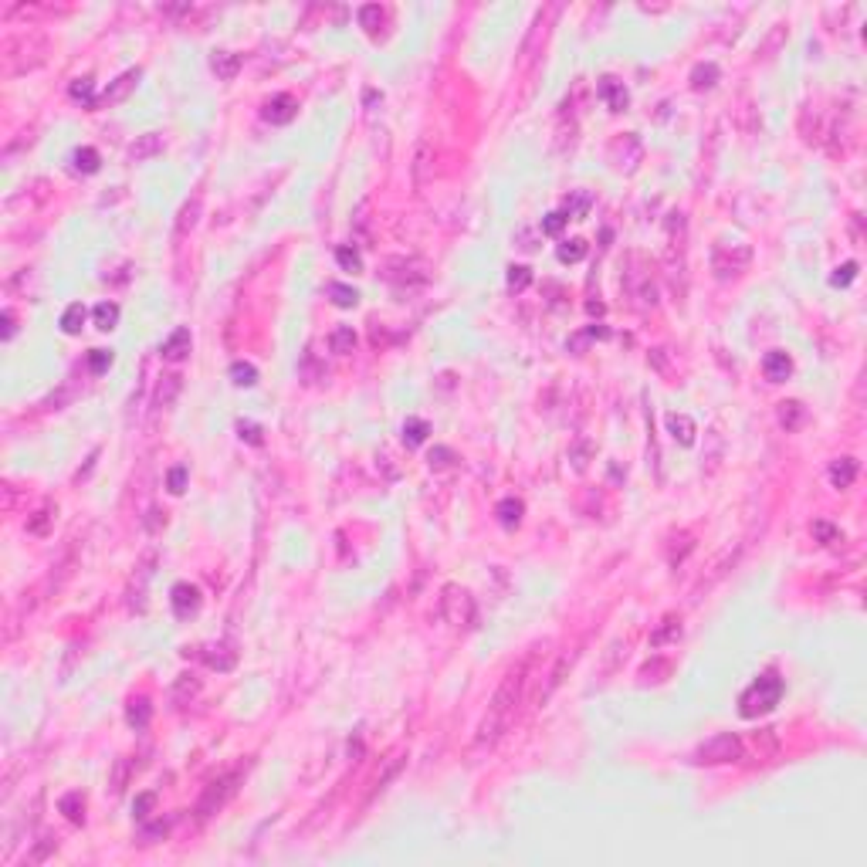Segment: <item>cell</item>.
I'll list each match as a JSON object with an SVG mask.
<instances>
[{
  "mask_svg": "<svg viewBox=\"0 0 867 867\" xmlns=\"http://www.w3.org/2000/svg\"><path fill=\"white\" fill-rule=\"evenodd\" d=\"M528 667H532V657L518 661V664L505 674V681L498 684V691L492 695V701H488V712H484V718L478 722V732H475V745H471L475 756L495 749V742L511 728L515 715H518V705H522V695H526Z\"/></svg>",
  "mask_w": 867,
  "mask_h": 867,
  "instance_id": "1",
  "label": "cell"
},
{
  "mask_svg": "<svg viewBox=\"0 0 867 867\" xmlns=\"http://www.w3.org/2000/svg\"><path fill=\"white\" fill-rule=\"evenodd\" d=\"M779 698H783V678H779L776 671H766V674H759L756 681L742 691V698H739V712H742V718L769 715L776 705H779Z\"/></svg>",
  "mask_w": 867,
  "mask_h": 867,
  "instance_id": "2",
  "label": "cell"
},
{
  "mask_svg": "<svg viewBox=\"0 0 867 867\" xmlns=\"http://www.w3.org/2000/svg\"><path fill=\"white\" fill-rule=\"evenodd\" d=\"M441 617L448 620L450 627H458V630H471V627L478 623L475 596H471L465 586H458V583L444 586V593H441Z\"/></svg>",
  "mask_w": 867,
  "mask_h": 867,
  "instance_id": "3",
  "label": "cell"
},
{
  "mask_svg": "<svg viewBox=\"0 0 867 867\" xmlns=\"http://www.w3.org/2000/svg\"><path fill=\"white\" fill-rule=\"evenodd\" d=\"M745 756V742L735 732H718L708 742H701L695 749V762L705 766H722V762H739Z\"/></svg>",
  "mask_w": 867,
  "mask_h": 867,
  "instance_id": "4",
  "label": "cell"
},
{
  "mask_svg": "<svg viewBox=\"0 0 867 867\" xmlns=\"http://www.w3.org/2000/svg\"><path fill=\"white\" fill-rule=\"evenodd\" d=\"M237 783H241V773H227L220 776V779H214L210 786H207V793L200 796V803H197V813L200 817H210V813H217L220 806L231 800L234 793H237Z\"/></svg>",
  "mask_w": 867,
  "mask_h": 867,
  "instance_id": "5",
  "label": "cell"
},
{
  "mask_svg": "<svg viewBox=\"0 0 867 867\" xmlns=\"http://www.w3.org/2000/svg\"><path fill=\"white\" fill-rule=\"evenodd\" d=\"M170 604H173V613L180 620H190L197 610H200V589L193 586V583H176V586L170 589Z\"/></svg>",
  "mask_w": 867,
  "mask_h": 867,
  "instance_id": "6",
  "label": "cell"
},
{
  "mask_svg": "<svg viewBox=\"0 0 867 867\" xmlns=\"http://www.w3.org/2000/svg\"><path fill=\"white\" fill-rule=\"evenodd\" d=\"M136 81H140V68H132V72H125V75H119L115 81H108V89L102 95H95V106L92 108H106V106H115V102H123L125 95L136 89Z\"/></svg>",
  "mask_w": 867,
  "mask_h": 867,
  "instance_id": "7",
  "label": "cell"
},
{
  "mask_svg": "<svg viewBox=\"0 0 867 867\" xmlns=\"http://www.w3.org/2000/svg\"><path fill=\"white\" fill-rule=\"evenodd\" d=\"M576 657H579V650H570V654H562V657H559L556 664H552V671L545 674V684H542V688H539V695H536V705H545V701H549V695H552V691H556L559 684H562V678H566V674L573 671Z\"/></svg>",
  "mask_w": 867,
  "mask_h": 867,
  "instance_id": "8",
  "label": "cell"
},
{
  "mask_svg": "<svg viewBox=\"0 0 867 867\" xmlns=\"http://www.w3.org/2000/svg\"><path fill=\"white\" fill-rule=\"evenodd\" d=\"M261 115L268 119L271 125H288L298 115V102H295V95H275V98H268L261 108Z\"/></svg>",
  "mask_w": 867,
  "mask_h": 867,
  "instance_id": "9",
  "label": "cell"
},
{
  "mask_svg": "<svg viewBox=\"0 0 867 867\" xmlns=\"http://www.w3.org/2000/svg\"><path fill=\"white\" fill-rule=\"evenodd\" d=\"M596 95L606 102L610 112H627V106H630V95H627V89H623V81L613 78V75H604L600 81H596Z\"/></svg>",
  "mask_w": 867,
  "mask_h": 867,
  "instance_id": "10",
  "label": "cell"
},
{
  "mask_svg": "<svg viewBox=\"0 0 867 867\" xmlns=\"http://www.w3.org/2000/svg\"><path fill=\"white\" fill-rule=\"evenodd\" d=\"M180 390H183V376L180 373H163L159 376V383H156V393H153V407L163 414V410H170L173 403H176V397H180Z\"/></svg>",
  "mask_w": 867,
  "mask_h": 867,
  "instance_id": "11",
  "label": "cell"
},
{
  "mask_svg": "<svg viewBox=\"0 0 867 867\" xmlns=\"http://www.w3.org/2000/svg\"><path fill=\"white\" fill-rule=\"evenodd\" d=\"M762 373H766V380H769V383H783V380H790V376H793L790 353H783V349L766 353V356H762Z\"/></svg>",
  "mask_w": 867,
  "mask_h": 867,
  "instance_id": "12",
  "label": "cell"
},
{
  "mask_svg": "<svg viewBox=\"0 0 867 867\" xmlns=\"http://www.w3.org/2000/svg\"><path fill=\"white\" fill-rule=\"evenodd\" d=\"M190 346H193V336H190V329H173L170 339L163 342V359H170V363H180V359H186V353H190Z\"/></svg>",
  "mask_w": 867,
  "mask_h": 867,
  "instance_id": "13",
  "label": "cell"
},
{
  "mask_svg": "<svg viewBox=\"0 0 867 867\" xmlns=\"http://www.w3.org/2000/svg\"><path fill=\"white\" fill-rule=\"evenodd\" d=\"M678 640H681V617H678V613H667V617L654 627L650 647H667V644H678Z\"/></svg>",
  "mask_w": 867,
  "mask_h": 867,
  "instance_id": "14",
  "label": "cell"
},
{
  "mask_svg": "<svg viewBox=\"0 0 867 867\" xmlns=\"http://www.w3.org/2000/svg\"><path fill=\"white\" fill-rule=\"evenodd\" d=\"M159 153H163V136L159 132H146V136H140V140L129 146V159L132 163H146V159H153Z\"/></svg>",
  "mask_w": 867,
  "mask_h": 867,
  "instance_id": "15",
  "label": "cell"
},
{
  "mask_svg": "<svg viewBox=\"0 0 867 867\" xmlns=\"http://www.w3.org/2000/svg\"><path fill=\"white\" fill-rule=\"evenodd\" d=\"M210 72H214L220 81L237 78V72H241V55H234V51H214V55H210Z\"/></svg>",
  "mask_w": 867,
  "mask_h": 867,
  "instance_id": "16",
  "label": "cell"
},
{
  "mask_svg": "<svg viewBox=\"0 0 867 867\" xmlns=\"http://www.w3.org/2000/svg\"><path fill=\"white\" fill-rule=\"evenodd\" d=\"M667 431H671V437L678 441V444H684V448H691L695 444V420L688 417V414H667Z\"/></svg>",
  "mask_w": 867,
  "mask_h": 867,
  "instance_id": "17",
  "label": "cell"
},
{
  "mask_svg": "<svg viewBox=\"0 0 867 867\" xmlns=\"http://www.w3.org/2000/svg\"><path fill=\"white\" fill-rule=\"evenodd\" d=\"M431 163H434L431 140H417V149H414V186H417V190H424V183H427V170H431Z\"/></svg>",
  "mask_w": 867,
  "mask_h": 867,
  "instance_id": "18",
  "label": "cell"
},
{
  "mask_svg": "<svg viewBox=\"0 0 867 867\" xmlns=\"http://www.w3.org/2000/svg\"><path fill=\"white\" fill-rule=\"evenodd\" d=\"M854 481H857V458H837L830 465V484L844 492V488H851Z\"/></svg>",
  "mask_w": 867,
  "mask_h": 867,
  "instance_id": "19",
  "label": "cell"
},
{
  "mask_svg": "<svg viewBox=\"0 0 867 867\" xmlns=\"http://www.w3.org/2000/svg\"><path fill=\"white\" fill-rule=\"evenodd\" d=\"M776 417H779V427H786V431H800L806 420V407L800 400H783L779 403V410H776Z\"/></svg>",
  "mask_w": 867,
  "mask_h": 867,
  "instance_id": "20",
  "label": "cell"
},
{
  "mask_svg": "<svg viewBox=\"0 0 867 867\" xmlns=\"http://www.w3.org/2000/svg\"><path fill=\"white\" fill-rule=\"evenodd\" d=\"M203 661H207V667H214V671H231L234 661H237V654H234L227 644H217V647L203 650Z\"/></svg>",
  "mask_w": 867,
  "mask_h": 867,
  "instance_id": "21",
  "label": "cell"
},
{
  "mask_svg": "<svg viewBox=\"0 0 867 867\" xmlns=\"http://www.w3.org/2000/svg\"><path fill=\"white\" fill-rule=\"evenodd\" d=\"M125 718H129V725L136 728V732H142V728L149 725V718H153V705H149V698H132V701H129V712H125Z\"/></svg>",
  "mask_w": 867,
  "mask_h": 867,
  "instance_id": "22",
  "label": "cell"
},
{
  "mask_svg": "<svg viewBox=\"0 0 867 867\" xmlns=\"http://www.w3.org/2000/svg\"><path fill=\"white\" fill-rule=\"evenodd\" d=\"M522 511H526V505L518 502V498H502L498 502V509H495V515H498V522L505 528H515L518 522H522Z\"/></svg>",
  "mask_w": 867,
  "mask_h": 867,
  "instance_id": "23",
  "label": "cell"
},
{
  "mask_svg": "<svg viewBox=\"0 0 867 867\" xmlns=\"http://www.w3.org/2000/svg\"><path fill=\"white\" fill-rule=\"evenodd\" d=\"M427 434H431V424L420 417H410L407 424H403V444L407 448H420L424 441H427Z\"/></svg>",
  "mask_w": 867,
  "mask_h": 867,
  "instance_id": "24",
  "label": "cell"
},
{
  "mask_svg": "<svg viewBox=\"0 0 867 867\" xmlns=\"http://www.w3.org/2000/svg\"><path fill=\"white\" fill-rule=\"evenodd\" d=\"M715 81H718V64L715 62H701L691 68V89L705 92V89H712Z\"/></svg>",
  "mask_w": 867,
  "mask_h": 867,
  "instance_id": "25",
  "label": "cell"
},
{
  "mask_svg": "<svg viewBox=\"0 0 867 867\" xmlns=\"http://www.w3.org/2000/svg\"><path fill=\"white\" fill-rule=\"evenodd\" d=\"M329 349L339 353V356L353 353V349H356V332H353V325H339V329L329 336Z\"/></svg>",
  "mask_w": 867,
  "mask_h": 867,
  "instance_id": "26",
  "label": "cell"
},
{
  "mask_svg": "<svg viewBox=\"0 0 867 867\" xmlns=\"http://www.w3.org/2000/svg\"><path fill=\"white\" fill-rule=\"evenodd\" d=\"M81 325H85V305H81V302H72V305L62 312V332L64 336H78Z\"/></svg>",
  "mask_w": 867,
  "mask_h": 867,
  "instance_id": "27",
  "label": "cell"
},
{
  "mask_svg": "<svg viewBox=\"0 0 867 867\" xmlns=\"http://www.w3.org/2000/svg\"><path fill=\"white\" fill-rule=\"evenodd\" d=\"M329 298H332V305H339V309H353V305L359 302V292L353 288V285L332 281V285H329Z\"/></svg>",
  "mask_w": 867,
  "mask_h": 867,
  "instance_id": "28",
  "label": "cell"
},
{
  "mask_svg": "<svg viewBox=\"0 0 867 867\" xmlns=\"http://www.w3.org/2000/svg\"><path fill=\"white\" fill-rule=\"evenodd\" d=\"M556 258L562 264H576V261H583L586 258V241L583 237H573V241H562L559 244V251H556Z\"/></svg>",
  "mask_w": 867,
  "mask_h": 867,
  "instance_id": "29",
  "label": "cell"
},
{
  "mask_svg": "<svg viewBox=\"0 0 867 867\" xmlns=\"http://www.w3.org/2000/svg\"><path fill=\"white\" fill-rule=\"evenodd\" d=\"M92 315H95V325H98L102 332H108V329L119 325V305H115V302H98Z\"/></svg>",
  "mask_w": 867,
  "mask_h": 867,
  "instance_id": "30",
  "label": "cell"
},
{
  "mask_svg": "<svg viewBox=\"0 0 867 867\" xmlns=\"http://www.w3.org/2000/svg\"><path fill=\"white\" fill-rule=\"evenodd\" d=\"M58 810H62L72 823H85V800H81V793H68V796H62Z\"/></svg>",
  "mask_w": 867,
  "mask_h": 867,
  "instance_id": "31",
  "label": "cell"
},
{
  "mask_svg": "<svg viewBox=\"0 0 867 867\" xmlns=\"http://www.w3.org/2000/svg\"><path fill=\"white\" fill-rule=\"evenodd\" d=\"M231 380H234V387H254L258 383V370L251 363H244V359H237V363H231Z\"/></svg>",
  "mask_w": 867,
  "mask_h": 867,
  "instance_id": "32",
  "label": "cell"
},
{
  "mask_svg": "<svg viewBox=\"0 0 867 867\" xmlns=\"http://www.w3.org/2000/svg\"><path fill=\"white\" fill-rule=\"evenodd\" d=\"M197 691H200V681H197L193 674H180V678H176V684H173V701H176V705H183L186 698H193Z\"/></svg>",
  "mask_w": 867,
  "mask_h": 867,
  "instance_id": "33",
  "label": "cell"
},
{
  "mask_svg": "<svg viewBox=\"0 0 867 867\" xmlns=\"http://www.w3.org/2000/svg\"><path fill=\"white\" fill-rule=\"evenodd\" d=\"M75 170L78 173H95L98 166H102V156H98V149H92V146H85V149H78L75 156Z\"/></svg>",
  "mask_w": 867,
  "mask_h": 867,
  "instance_id": "34",
  "label": "cell"
},
{
  "mask_svg": "<svg viewBox=\"0 0 867 867\" xmlns=\"http://www.w3.org/2000/svg\"><path fill=\"white\" fill-rule=\"evenodd\" d=\"M55 505H45V509L34 511V518H28V532L31 536H47V526H51V518H55Z\"/></svg>",
  "mask_w": 867,
  "mask_h": 867,
  "instance_id": "35",
  "label": "cell"
},
{
  "mask_svg": "<svg viewBox=\"0 0 867 867\" xmlns=\"http://www.w3.org/2000/svg\"><path fill=\"white\" fill-rule=\"evenodd\" d=\"M589 193H573L570 200H566V210L562 214L570 217V220H586V214H589Z\"/></svg>",
  "mask_w": 867,
  "mask_h": 867,
  "instance_id": "36",
  "label": "cell"
},
{
  "mask_svg": "<svg viewBox=\"0 0 867 867\" xmlns=\"http://www.w3.org/2000/svg\"><path fill=\"white\" fill-rule=\"evenodd\" d=\"M197 217H200V197H193V200H190V203L183 207V210H180V220H176V234L193 231Z\"/></svg>",
  "mask_w": 867,
  "mask_h": 867,
  "instance_id": "37",
  "label": "cell"
},
{
  "mask_svg": "<svg viewBox=\"0 0 867 867\" xmlns=\"http://www.w3.org/2000/svg\"><path fill=\"white\" fill-rule=\"evenodd\" d=\"M505 281H509L511 292H526L528 285H532V271H528L526 264H511V268H509V278H505Z\"/></svg>",
  "mask_w": 867,
  "mask_h": 867,
  "instance_id": "38",
  "label": "cell"
},
{
  "mask_svg": "<svg viewBox=\"0 0 867 867\" xmlns=\"http://www.w3.org/2000/svg\"><path fill=\"white\" fill-rule=\"evenodd\" d=\"M566 224H570V217L562 214V210H552V214H545V217H542V227H539V231L545 234V237H559Z\"/></svg>",
  "mask_w": 867,
  "mask_h": 867,
  "instance_id": "39",
  "label": "cell"
},
{
  "mask_svg": "<svg viewBox=\"0 0 867 867\" xmlns=\"http://www.w3.org/2000/svg\"><path fill=\"white\" fill-rule=\"evenodd\" d=\"M336 261H339V268L353 271V275H359V271H363V258H359V251H356V248H349V244L336 251Z\"/></svg>",
  "mask_w": 867,
  "mask_h": 867,
  "instance_id": "40",
  "label": "cell"
},
{
  "mask_svg": "<svg viewBox=\"0 0 867 867\" xmlns=\"http://www.w3.org/2000/svg\"><path fill=\"white\" fill-rule=\"evenodd\" d=\"M359 24L366 28L370 34H376V28L383 24V11L376 7V4H366V7H359Z\"/></svg>",
  "mask_w": 867,
  "mask_h": 867,
  "instance_id": "41",
  "label": "cell"
},
{
  "mask_svg": "<svg viewBox=\"0 0 867 867\" xmlns=\"http://www.w3.org/2000/svg\"><path fill=\"white\" fill-rule=\"evenodd\" d=\"M153 806H156V793H140V796L132 800V817H136V820H149Z\"/></svg>",
  "mask_w": 867,
  "mask_h": 867,
  "instance_id": "42",
  "label": "cell"
},
{
  "mask_svg": "<svg viewBox=\"0 0 867 867\" xmlns=\"http://www.w3.org/2000/svg\"><path fill=\"white\" fill-rule=\"evenodd\" d=\"M810 532H813V539H817V542H823V545H830V542H837V539H840V528H837V526H830V522H820V518H817V522L810 526Z\"/></svg>",
  "mask_w": 867,
  "mask_h": 867,
  "instance_id": "43",
  "label": "cell"
},
{
  "mask_svg": "<svg viewBox=\"0 0 867 867\" xmlns=\"http://www.w3.org/2000/svg\"><path fill=\"white\" fill-rule=\"evenodd\" d=\"M854 278H857V261H847V264H840L834 275H830V285H834V288H847Z\"/></svg>",
  "mask_w": 867,
  "mask_h": 867,
  "instance_id": "44",
  "label": "cell"
},
{
  "mask_svg": "<svg viewBox=\"0 0 867 867\" xmlns=\"http://www.w3.org/2000/svg\"><path fill=\"white\" fill-rule=\"evenodd\" d=\"M72 98H75V102H85V106L92 108L95 106L92 78H78V81H72Z\"/></svg>",
  "mask_w": 867,
  "mask_h": 867,
  "instance_id": "45",
  "label": "cell"
},
{
  "mask_svg": "<svg viewBox=\"0 0 867 867\" xmlns=\"http://www.w3.org/2000/svg\"><path fill=\"white\" fill-rule=\"evenodd\" d=\"M400 766H403V756H393V762H390V766H387V773H383V776H380V779H376V786H373L370 800H376L380 793L387 790V783H390V779H393V776H397V773H400Z\"/></svg>",
  "mask_w": 867,
  "mask_h": 867,
  "instance_id": "46",
  "label": "cell"
},
{
  "mask_svg": "<svg viewBox=\"0 0 867 867\" xmlns=\"http://www.w3.org/2000/svg\"><path fill=\"white\" fill-rule=\"evenodd\" d=\"M454 461H458V458H454V450H450V448H434L431 458H427V465L437 468V471H441V468H450Z\"/></svg>",
  "mask_w": 867,
  "mask_h": 867,
  "instance_id": "47",
  "label": "cell"
},
{
  "mask_svg": "<svg viewBox=\"0 0 867 867\" xmlns=\"http://www.w3.org/2000/svg\"><path fill=\"white\" fill-rule=\"evenodd\" d=\"M108 366H112V353L108 349H92L89 353V370L92 373H106Z\"/></svg>",
  "mask_w": 867,
  "mask_h": 867,
  "instance_id": "48",
  "label": "cell"
},
{
  "mask_svg": "<svg viewBox=\"0 0 867 867\" xmlns=\"http://www.w3.org/2000/svg\"><path fill=\"white\" fill-rule=\"evenodd\" d=\"M166 488H170L173 495H183V492H186V468H170V475H166Z\"/></svg>",
  "mask_w": 867,
  "mask_h": 867,
  "instance_id": "49",
  "label": "cell"
},
{
  "mask_svg": "<svg viewBox=\"0 0 867 867\" xmlns=\"http://www.w3.org/2000/svg\"><path fill=\"white\" fill-rule=\"evenodd\" d=\"M125 779H129V759H119L115 762V773H112V793H123V786H125Z\"/></svg>",
  "mask_w": 867,
  "mask_h": 867,
  "instance_id": "50",
  "label": "cell"
},
{
  "mask_svg": "<svg viewBox=\"0 0 867 867\" xmlns=\"http://www.w3.org/2000/svg\"><path fill=\"white\" fill-rule=\"evenodd\" d=\"M55 847H58V844H55L51 837H41V844H38V851H34L31 857H28V861H31V864H41V861H47V854L55 851Z\"/></svg>",
  "mask_w": 867,
  "mask_h": 867,
  "instance_id": "51",
  "label": "cell"
},
{
  "mask_svg": "<svg viewBox=\"0 0 867 867\" xmlns=\"http://www.w3.org/2000/svg\"><path fill=\"white\" fill-rule=\"evenodd\" d=\"M237 431H241V441H248V444H261V427L258 424H237Z\"/></svg>",
  "mask_w": 867,
  "mask_h": 867,
  "instance_id": "52",
  "label": "cell"
},
{
  "mask_svg": "<svg viewBox=\"0 0 867 867\" xmlns=\"http://www.w3.org/2000/svg\"><path fill=\"white\" fill-rule=\"evenodd\" d=\"M14 329H17V325H14V312L4 309V342L14 339Z\"/></svg>",
  "mask_w": 867,
  "mask_h": 867,
  "instance_id": "53",
  "label": "cell"
},
{
  "mask_svg": "<svg viewBox=\"0 0 867 867\" xmlns=\"http://www.w3.org/2000/svg\"><path fill=\"white\" fill-rule=\"evenodd\" d=\"M586 450H589V444H579V448L570 454V458H573V465H576V471H583V468H586V461H583V458H586Z\"/></svg>",
  "mask_w": 867,
  "mask_h": 867,
  "instance_id": "54",
  "label": "cell"
},
{
  "mask_svg": "<svg viewBox=\"0 0 867 867\" xmlns=\"http://www.w3.org/2000/svg\"><path fill=\"white\" fill-rule=\"evenodd\" d=\"M163 834H166V823H153V827L142 830V840H153V837H163Z\"/></svg>",
  "mask_w": 867,
  "mask_h": 867,
  "instance_id": "55",
  "label": "cell"
},
{
  "mask_svg": "<svg viewBox=\"0 0 867 867\" xmlns=\"http://www.w3.org/2000/svg\"><path fill=\"white\" fill-rule=\"evenodd\" d=\"M589 336H600V339H606V336H610V332H606L604 325H600V329H596V325H593V329H589Z\"/></svg>",
  "mask_w": 867,
  "mask_h": 867,
  "instance_id": "56",
  "label": "cell"
}]
</instances>
